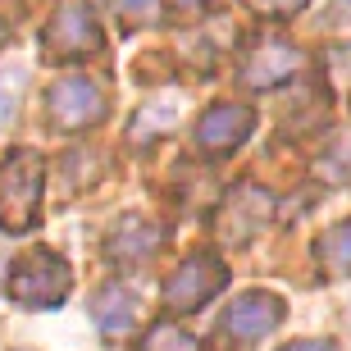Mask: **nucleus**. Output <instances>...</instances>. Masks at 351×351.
I'll return each instance as SVG.
<instances>
[{
    "label": "nucleus",
    "instance_id": "obj_1",
    "mask_svg": "<svg viewBox=\"0 0 351 351\" xmlns=\"http://www.w3.org/2000/svg\"><path fill=\"white\" fill-rule=\"evenodd\" d=\"M41 187H46V160L37 151H10L0 160V228L5 233H32L41 223Z\"/></svg>",
    "mask_w": 351,
    "mask_h": 351
},
{
    "label": "nucleus",
    "instance_id": "obj_2",
    "mask_svg": "<svg viewBox=\"0 0 351 351\" xmlns=\"http://www.w3.org/2000/svg\"><path fill=\"white\" fill-rule=\"evenodd\" d=\"M10 301L19 311H55L64 306V297L73 292V269L60 251L32 247L10 265Z\"/></svg>",
    "mask_w": 351,
    "mask_h": 351
},
{
    "label": "nucleus",
    "instance_id": "obj_3",
    "mask_svg": "<svg viewBox=\"0 0 351 351\" xmlns=\"http://www.w3.org/2000/svg\"><path fill=\"white\" fill-rule=\"evenodd\" d=\"M46 60L51 64H82L91 55L105 51L101 19L91 10V0H51V19L41 32Z\"/></svg>",
    "mask_w": 351,
    "mask_h": 351
},
{
    "label": "nucleus",
    "instance_id": "obj_4",
    "mask_svg": "<svg viewBox=\"0 0 351 351\" xmlns=\"http://www.w3.org/2000/svg\"><path fill=\"white\" fill-rule=\"evenodd\" d=\"M223 287H228V269H223V261L215 256V251H196V256H187V261L165 278L160 301H165V311H169V315H192V311H201L206 301L219 297Z\"/></svg>",
    "mask_w": 351,
    "mask_h": 351
},
{
    "label": "nucleus",
    "instance_id": "obj_5",
    "mask_svg": "<svg viewBox=\"0 0 351 351\" xmlns=\"http://www.w3.org/2000/svg\"><path fill=\"white\" fill-rule=\"evenodd\" d=\"M105 114H110V96L96 78H64L46 91V119L60 132H87L105 123Z\"/></svg>",
    "mask_w": 351,
    "mask_h": 351
},
{
    "label": "nucleus",
    "instance_id": "obj_6",
    "mask_svg": "<svg viewBox=\"0 0 351 351\" xmlns=\"http://www.w3.org/2000/svg\"><path fill=\"white\" fill-rule=\"evenodd\" d=\"M269 219H274V192H265L256 182H242V187H233L219 201V210H215V233L228 247H247V242H256L269 228Z\"/></svg>",
    "mask_w": 351,
    "mask_h": 351
},
{
    "label": "nucleus",
    "instance_id": "obj_7",
    "mask_svg": "<svg viewBox=\"0 0 351 351\" xmlns=\"http://www.w3.org/2000/svg\"><path fill=\"white\" fill-rule=\"evenodd\" d=\"M287 319V301L278 297V292H265V287H251V292H242V297L223 311L219 319V333L228 342H237V347H256L261 338H269L274 328Z\"/></svg>",
    "mask_w": 351,
    "mask_h": 351
},
{
    "label": "nucleus",
    "instance_id": "obj_8",
    "mask_svg": "<svg viewBox=\"0 0 351 351\" xmlns=\"http://www.w3.org/2000/svg\"><path fill=\"white\" fill-rule=\"evenodd\" d=\"M251 132H256V110H251V105H237V101H219L196 119L192 146L201 156L219 160V156H233Z\"/></svg>",
    "mask_w": 351,
    "mask_h": 351
},
{
    "label": "nucleus",
    "instance_id": "obj_9",
    "mask_svg": "<svg viewBox=\"0 0 351 351\" xmlns=\"http://www.w3.org/2000/svg\"><path fill=\"white\" fill-rule=\"evenodd\" d=\"M306 69V55L292 46L287 37H256L251 41V51L242 55V82H247L251 91H269V87H283V82H292Z\"/></svg>",
    "mask_w": 351,
    "mask_h": 351
},
{
    "label": "nucleus",
    "instance_id": "obj_10",
    "mask_svg": "<svg viewBox=\"0 0 351 351\" xmlns=\"http://www.w3.org/2000/svg\"><path fill=\"white\" fill-rule=\"evenodd\" d=\"M169 233L160 228L156 219H146V215H123V219L105 233V261L114 265V269H142L151 265L165 251Z\"/></svg>",
    "mask_w": 351,
    "mask_h": 351
},
{
    "label": "nucleus",
    "instance_id": "obj_11",
    "mask_svg": "<svg viewBox=\"0 0 351 351\" xmlns=\"http://www.w3.org/2000/svg\"><path fill=\"white\" fill-rule=\"evenodd\" d=\"M91 319H96V328H101L110 342L128 338L132 328L142 324V297L123 283H105L101 292H96V301H91Z\"/></svg>",
    "mask_w": 351,
    "mask_h": 351
},
{
    "label": "nucleus",
    "instance_id": "obj_12",
    "mask_svg": "<svg viewBox=\"0 0 351 351\" xmlns=\"http://www.w3.org/2000/svg\"><path fill=\"white\" fill-rule=\"evenodd\" d=\"M311 256H315V265H319L328 278H342V274H351V219L333 223L328 233L315 237Z\"/></svg>",
    "mask_w": 351,
    "mask_h": 351
},
{
    "label": "nucleus",
    "instance_id": "obj_13",
    "mask_svg": "<svg viewBox=\"0 0 351 351\" xmlns=\"http://www.w3.org/2000/svg\"><path fill=\"white\" fill-rule=\"evenodd\" d=\"M128 351H210V347L178 324H151L142 333V342H132Z\"/></svg>",
    "mask_w": 351,
    "mask_h": 351
},
{
    "label": "nucleus",
    "instance_id": "obj_14",
    "mask_svg": "<svg viewBox=\"0 0 351 351\" xmlns=\"http://www.w3.org/2000/svg\"><path fill=\"white\" fill-rule=\"evenodd\" d=\"M315 178L319 182H351V132H342V137H333V146L328 151H319V160H315Z\"/></svg>",
    "mask_w": 351,
    "mask_h": 351
},
{
    "label": "nucleus",
    "instance_id": "obj_15",
    "mask_svg": "<svg viewBox=\"0 0 351 351\" xmlns=\"http://www.w3.org/2000/svg\"><path fill=\"white\" fill-rule=\"evenodd\" d=\"M119 14L123 32H137V27H151L160 19V0H110Z\"/></svg>",
    "mask_w": 351,
    "mask_h": 351
},
{
    "label": "nucleus",
    "instance_id": "obj_16",
    "mask_svg": "<svg viewBox=\"0 0 351 351\" xmlns=\"http://www.w3.org/2000/svg\"><path fill=\"white\" fill-rule=\"evenodd\" d=\"M19 96H23V69H0V132L19 114Z\"/></svg>",
    "mask_w": 351,
    "mask_h": 351
},
{
    "label": "nucleus",
    "instance_id": "obj_17",
    "mask_svg": "<svg viewBox=\"0 0 351 351\" xmlns=\"http://www.w3.org/2000/svg\"><path fill=\"white\" fill-rule=\"evenodd\" d=\"M251 14H261V19H292V14H301L311 0H242Z\"/></svg>",
    "mask_w": 351,
    "mask_h": 351
},
{
    "label": "nucleus",
    "instance_id": "obj_18",
    "mask_svg": "<svg viewBox=\"0 0 351 351\" xmlns=\"http://www.w3.org/2000/svg\"><path fill=\"white\" fill-rule=\"evenodd\" d=\"M328 69H333L342 82H351V46H333V51H328Z\"/></svg>",
    "mask_w": 351,
    "mask_h": 351
},
{
    "label": "nucleus",
    "instance_id": "obj_19",
    "mask_svg": "<svg viewBox=\"0 0 351 351\" xmlns=\"http://www.w3.org/2000/svg\"><path fill=\"white\" fill-rule=\"evenodd\" d=\"M278 351H342L338 342H328V338H301V342H287V347H278Z\"/></svg>",
    "mask_w": 351,
    "mask_h": 351
},
{
    "label": "nucleus",
    "instance_id": "obj_20",
    "mask_svg": "<svg viewBox=\"0 0 351 351\" xmlns=\"http://www.w3.org/2000/svg\"><path fill=\"white\" fill-rule=\"evenodd\" d=\"M210 0H173V10H182V14H192V10H206Z\"/></svg>",
    "mask_w": 351,
    "mask_h": 351
}]
</instances>
